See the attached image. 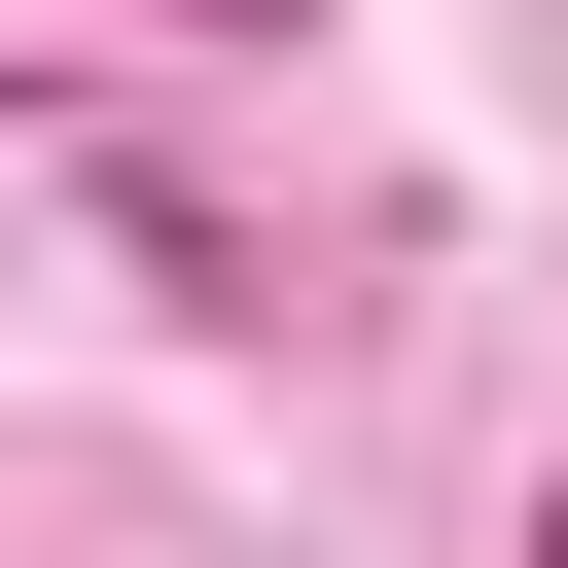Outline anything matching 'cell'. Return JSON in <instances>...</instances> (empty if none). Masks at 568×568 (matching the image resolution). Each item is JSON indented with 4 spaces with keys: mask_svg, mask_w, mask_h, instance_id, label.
Returning a JSON list of instances; mask_svg holds the SVG:
<instances>
[{
    "mask_svg": "<svg viewBox=\"0 0 568 568\" xmlns=\"http://www.w3.org/2000/svg\"><path fill=\"white\" fill-rule=\"evenodd\" d=\"M532 568H568V497H532Z\"/></svg>",
    "mask_w": 568,
    "mask_h": 568,
    "instance_id": "cell-1",
    "label": "cell"
}]
</instances>
